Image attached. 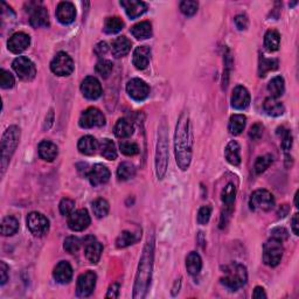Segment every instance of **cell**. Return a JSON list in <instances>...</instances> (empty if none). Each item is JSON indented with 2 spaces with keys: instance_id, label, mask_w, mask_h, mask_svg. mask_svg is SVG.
Masks as SVG:
<instances>
[{
  "instance_id": "cell-1",
  "label": "cell",
  "mask_w": 299,
  "mask_h": 299,
  "mask_svg": "<svg viewBox=\"0 0 299 299\" xmlns=\"http://www.w3.org/2000/svg\"><path fill=\"white\" fill-rule=\"evenodd\" d=\"M174 150L178 166L183 171L188 170L193 154V132L190 115L184 111L178 119L174 134Z\"/></svg>"
},
{
  "instance_id": "cell-2",
  "label": "cell",
  "mask_w": 299,
  "mask_h": 299,
  "mask_svg": "<svg viewBox=\"0 0 299 299\" xmlns=\"http://www.w3.org/2000/svg\"><path fill=\"white\" fill-rule=\"evenodd\" d=\"M153 256H154V236L151 235L144 247L142 257H140L138 271L136 275L133 287V298H145L149 291L151 278H152L153 269Z\"/></svg>"
},
{
  "instance_id": "cell-3",
  "label": "cell",
  "mask_w": 299,
  "mask_h": 299,
  "mask_svg": "<svg viewBox=\"0 0 299 299\" xmlns=\"http://www.w3.org/2000/svg\"><path fill=\"white\" fill-rule=\"evenodd\" d=\"M169 137H167V125L163 122L159 126L158 133V143L156 151V172L158 179H163L165 177L167 165H169Z\"/></svg>"
},
{
  "instance_id": "cell-4",
  "label": "cell",
  "mask_w": 299,
  "mask_h": 299,
  "mask_svg": "<svg viewBox=\"0 0 299 299\" xmlns=\"http://www.w3.org/2000/svg\"><path fill=\"white\" fill-rule=\"evenodd\" d=\"M20 140V129L18 126L12 125L9 126L5 133L2 134L1 138V160H0V165H1V174L5 173L9 160L15 152L16 147H18Z\"/></svg>"
},
{
  "instance_id": "cell-5",
  "label": "cell",
  "mask_w": 299,
  "mask_h": 299,
  "mask_svg": "<svg viewBox=\"0 0 299 299\" xmlns=\"http://www.w3.org/2000/svg\"><path fill=\"white\" fill-rule=\"evenodd\" d=\"M224 277L221 278V283L230 290H237L247 284L248 274L244 265L233 263L224 268Z\"/></svg>"
},
{
  "instance_id": "cell-6",
  "label": "cell",
  "mask_w": 299,
  "mask_h": 299,
  "mask_svg": "<svg viewBox=\"0 0 299 299\" xmlns=\"http://www.w3.org/2000/svg\"><path fill=\"white\" fill-rule=\"evenodd\" d=\"M283 242L271 237L264 243L263 262L269 267H277L283 257Z\"/></svg>"
},
{
  "instance_id": "cell-7",
  "label": "cell",
  "mask_w": 299,
  "mask_h": 299,
  "mask_svg": "<svg viewBox=\"0 0 299 299\" xmlns=\"http://www.w3.org/2000/svg\"><path fill=\"white\" fill-rule=\"evenodd\" d=\"M250 209L254 211H269L275 206L274 196L267 190H257L251 194Z\"/></svg>"
},
{
  "instance_id": "cell-8",
  "label": "cell",
  "mask_w": 299,
  "mask_h": 299,
  "mask_svg": "<svg viewBox=\"0 0 299 299\" xmlns=\"http://www.w3.org/2000/svg\"><path fill=\"white\" fill-rule=\"evenodd\" d=\"M27 228L34 236H45L49 230V221L41 213L32 211L27 216Z\"/></svg>"
},
{
  "instance_id": "cell-9",
  "label": "cell",
  "mask_w": 299,
  "mask_h": 299,
  "mask_svg": "<svg viewBox=\"0 0 299 299\" xmlns=\"http://www.w3.org/2000/svg\"><path fill=\"white\" fill-rule=\"evenodd\" d=\"M50 70L58 76H69L74 72V61L68 54L60 52L50 62Z\"/></svg>"
},
{
  "instance_id": "cell-10",
  "label": "cell",
  "mask_w": 299,
  "mask_h": 299,
  "mask_svg": "<svg viewBox=\"0 0 299 299\" xmlns=\"http://www.w3.org/2000/svg\"><path fill=\"white\" fill-rule=\"evenodd\" d=\"M80 126L82 129H93V127H100L105 124V117L96 107H89L82 112L79 120Z\"/></svg>"
},
{
  "instance_id": "cell-11",
  "label": "cell",
  "mask_w": 299,
  "mask_h": 299,
  "mask_svg": "<svg viewBox=\"0 0 299 299\" xmlns=\"http://www.w3.org/2000/svg\"><path fill=\"white\" fill-rule=\"evenodd\" d=\"M13 69L16 75L23 81H32L35 77L36 68L35 65L28 58L19 56L12 63Z\"/></svg>"
},
{
  "instance_id": "cell-12",
  "label": "cell",
  "mask_w": 299,
  "mask_h": 299,
  "mask_svg": "<svg viewBox=\"0 0 299 299\" xmlns=\"http://www.w3.org/2000/svg\"><path fill=\"white\" fill-rule=\"evenodd\" d=\"M97 276L94 271H87L81 274L77 278L76 294L79 297H89L95 290Z\"/></svg>"
},
{
  "instance_id": "cell-13",
  "label": "cell",
  "mask_w": 299,
  "mask_h": 299,
  "mask_svg": "<svg viewBox=\"0 0 299 299\" xmlns=\"http://www.w3.org/2000/svg\"><path fill=\"white\" fill-rule=\"evenodd\" d=\"M126 92L131 99L137 100V102H142L149 96L150 88L145 81L140 79H132L127 82Z\"/></svg>"
},
{
  "instance_id": "cell-14",
  "label": "cell",
  "mask_w": 299,
  "mask_h": 299,
  "mask_svg": "<svg viewBox=\"0 0 299 299\" xmlns=\"http://www.w3.org/2000/svg\"><path fill=\"white\" fill-rule=\"evenodd\" d=\"M92 219L87 209L74 210L68 216V227L74 231H83L89 227Z\"/></svg>"
},
{
  "instance_id": "cell-15",
  "label": "cell",
  "mask_w": 299,
  "mask_h": 299,
  "mask_svg": "<svg viewBox=\"0 0 299 299\" xmlns=\"http://www.w3.org/2000/svg\"><path fill=\"white\" fill-rule=\"evenodd\" d=\"M81 92L83 96L88 100H97L102 95V86L100 81L94 76H88L82 81Z\"/></svg>"
},
{
  "instance_id": "cell-16",
  "label": "cell",
  "mask_w": 299,
  "mask_h": 299,
  "mask_svg": "<svg viewBox=\"0 0 299 299\" xmlns=\"http://www.w3.org/2000/svg\"><path fill=\"white\" fill-rule=\"evenodd\" d=\"M85 255L92 264L99 263L100 256L103 253V246L95 238L89 236L85 240Z\"/></svg>"
},
{
  "instance_id": "cell-17",
  "label": "cell",
  "mask_w": 299,
  "mask_h": 299,
  "mask_svg": "<svg viewBox=\"0 0 299 299\" xmlns=\"http://www.w3.org/2000/svg\"><path fill=\"white\" fill-rule=\"evenodd\" d=\"M88 179L94 187L106 184L110 179V171L102 164H96L88 173Z\"/></svg>"
},
{
  "instance_id": "cell-18",
  "label": "cell",
  "mask_w": 299,
  "mask_h": 299,
  "mask_svg": "<svg viewBox=\"0 0 299 299\" xmlns=\"http://www.w3.org/2000/svg\"><path fill=\"white\" fill-rule=\"evenodd\" d=\"M29 45H31V38H29L28 34L22 32H18L15 34H13L7 42L8 49L14 54L25 52Z\"/></svg>"
},
{
  "instance_id": "cell-19",
  "label": "cell",
  "mask_w": 299,
  "mask_h": 299,
  "mask_svg": "<svg viewBox=\"0 0 299 299\" xmlns=\"http://www.w3.org/2000/svg\"><path fill=\"white\" fill-rule=\"evenodd\" d=\"M250 104V94L242 86L235 87L231 95V106L237 110H244Z\"/></svg>"
},
{
  "instance_id": "cell-20",
  "label": "cell",
  "mask_w": 299,
  "mask_h": 299,
  "mask_svg": "<svg viewBox=\"0 0 299 299\" xmlns=\"http://www.w3.org/2000/svg\"><path fill=\"white\" fill-rule=\"evenodd\" d=\"M76 8L74 4L69 1H62L56 8V18L63 25H69L75 20Z\"/></svg>"
},
{
  "instance_id": "cell-21",
  "label": "cell",
  "mask_w": 299,
  "mask_h": 299,
  "mask_svg": "<svg viewBox=\"0 0 299 299\" xmlns=\"http://www.w3.org/2000/svg\"><path fill=\"white\" fill-rule=\"evenodd\" d=\"M120 6H123L127 16L131 19H136L143 15L147 9L146 2L140 1V0H122Z\"/></svg>"
},
{
  "instance_id": "cell-22",
  "label": "cell",
  "mask_w": 299,
  "mask_h": 299,
  "mask_svg": "<svg viewBox=\"0 0 299 299\" xmlns=\"http://www.w3.org/2000/svg\"><path fill=\"white\" fill-rule=\"evenodd\" d=\"M151 59V49L147 46H139L134 49L132 62L137 69L144 70L147 68Z\"/></svg>"
},
{
  "instance_id": "cell-23",
  "label": "cell",
  "mask_w": 299,
  "mask_h": 299,
  "mask_svg": "<svg viewBox=\"0 0 299 299\" xmlns=\"http://www.w3.org/2000/svg\"><path fill=\"white\" fill-rule=\"evenodd\" d=\"M53 276L55 278L56 282L61 284H67L72 281L73 278V268L68 262L62 261L56 265L55 269H54Z\"/></svg>"
},
{
  "instance_id": "cell-24",
  "label": "cell",
  "mask_w": 299,
  "mask_h": 299,
  "mask_svg": "<svg viewBox=\"0 0 299 299\" xmlns=\"http://www.w3.org/2000/svg\"><path fill=\"white\" fill-rule=\"evenodd\" d=\"M29 22L33 27L39 28V27H47L49 25V15L48 12L42 6H36L33 8V12L31 14V19Z\"/></svg>"
},
{
  "instance_id": "cell-25",
  "label": "cell",
  "mask_w": 299,
  "mask_h": 299,
  "mask_svg": "<svg viewBox=\"0 0 299 299\" xmlns=\"http://www.w3.org/2000/svg\"><path fill=\"white\" fill-rule=\"evenodd\" d=\"M224 157L228 163L233 166H238L241 164V147L237 142L231 140L228 143L224 150Z\"/></svg>"
},
{
  "instance_id": "cell-26",
  "label": "cell",
  "mask_w": 299,
  "mask_h": 299,
  "mask_svg": "<svg viewBox=\"0 0 299 299\" xmlns=\"http://www.w3.org/2000/svg\"><path fill=\"white\" fill-rule=\"evenodd\" d=\"M134 126L132 122L127 118H120L117 120L115 127H113V132L116 137L118 138H129L133 134Z\"/></svg>"
},
{
  "instance_id": "cell-27",
  "label": "cell",
  "mask_w": 299,
  "mask_h": 299,
  "mask_svg": "<svg viewBox=\"0 0 299 299\" xmlns=\"http://www.w3.org/2000/svg\"><path fill=\"white\" fill-rule=\"evenodd\" d=\"M59 150L55 144L49 140H43L39 144V156L46 161H53L58 157Z\"/></svg>"
},
{
  "instance_id": "cell-28",
  "label": "cell",
  "mask_w": 299,
  "mask_h": 299,
  "mask_svg": "<svg viewBox=\"0 0 299 299\" xmlns=\"http://www.w3.org/2000/svg\"><path fill=\"white\" fill-rule=\"evenodd\" d=\"M77 149H79L82 154L93 156V154H95L97 149H99V143H97V140L93 136H85L79 140Z\"/></svg>"
},
{
  "instance_id": "cell-29",
  "label": "cell",
  "mask_w": 299,
  "mask_h": 299,
  "mask_svg": "<svg viewBox=\"0 0 299 299\" xmlns=\"http://www.w3.org/2000/svg\"><path fill=\"white\" fill-rule=\"evenodd\" d=\"M131 49V41L126 36H118L115 41L112 42V54L117 59L123 58L126 54H129Z\"/></svg>"
},
{
  "instance_id": "cell-30",
  "label": "cell",
  "mask_w": 299,
  "mask_h": 299,
  "mask_svg": "<svg viewBox=\"0 0 299 299\" xmlns=\"http://www.w3.org/2000/svg\"><path fill=\"white\" fill-rule=\"evenodd\" d=\"M201 268H202V260H201L200 255L196 251L188 254L186 257V269L188 274L196 276L201 271Z\"/></svg>"
},
{
  "instance_id": "cell-31",
  "label": "cell",
  "mask_w": 299,
  "mask_h": 299,
  "mask_svg": "<svg viewBox=\"0 0 299 299\" xmlns=\"http://www.w3.org/2000/svg\"><path fill=\"white\" fill-rule=\"evenodd\" d=\"M131 34L137 40L149 39L152 35V25L149 21H142L131 28Z\"/></svg>"
},
{
  "instance_id": "cell-32",
  "label": "cell",
  "mask_w": 299,
  "mask_h": 299,
  "mask_svg": "<svg viewBox=\"0 0 299 299\" xmlns=\"http://www.w3.org/2000/svg\"><path fill=\"white\" fill-rule=\"evenodd\" d=\"M264 110L267 111L268 115L273 116V117H278L282 116L285 112V107L283 104L281 102H278L276 99H273V97H269L264 100L263 104Z\"/></svg>"
},
{
  "instance_id": "cell-33",
  "label": "cell",
  "mask_w": 299,
  "mask_h": 299,
  "mask_svg": "<svg viewBox=\"0 0 299 299\" xmlns=\"http://www.w3.org/2000/svg\"><path fill=\"white\" fill-rule=\"evenodd\" d=\"M268 90L273 99H278V97L283 95L285 92V83L283 77L275 76L274 79H271L268 85Z\"/></svg>"
},
{
  "instance_id": "cell-34",
  "label": "cell",
  "mask_w": 299,
  "mask_h": 299,
  "mask_svg": "<svg viewBox=\"0 0 299 299\" xmlns=\"http://www.w3.org/2000/svg\"><path fill=\"white\" fill-rule=\"evenodd\" d=\"M247 123L246 116L243 115H233L229 119V125H228V130L234 136H238L242 133V131L244 130Z\"/></svg>"
},
{
  "instance_id": "cell-35",
  "label": "cell",
  "mask_w": 299,
  "mask_h": 299,
  "mask_svg": "<svg viewBox=\"0 0 299 299\" xmlns=\"http://www.w3.org/2000/svg\"><path fill=\"white\" fill-rule=\"evenodd\" d=\"M281 36L277 31L270 29L264 36V47L268 52H276L280 48Z\"/></svg>"
},
{
  "instance_id": "cell-36",
  "label": "cell",
  "mask_w": 299,
  "mask_h": 299,
  "mask_svg": "<svg viewBox=\"0 0 299 299\" xmlns=\"http://www.w3.org/2000/svg\"><path fill=\"white\" fill-rule=\"evenodd\" d=\"M19 230V222L15 217L6 216L1 221L2 236H12Z\"/></svg>"
},
{
  "instance_id": "cell-37",
  "label": "cell",
  "mask_w": 299,
  "mask_h": 299,
  "mask_svg": "<svg viewBox=\"0 0 299 299\" xmlns=\"http://www.w3.org/2000/svg\"><path fill=\"white\" fill-rule=\"evenodd\" d=\"M100 150L102 157L105 158L107 160H115L117 158V150L115 146V143L110 139H103L100 144Z\"/></svg>"
},
{
  "instance_id": "cell-38",
  "label": "cell",
  "mask_w": 299,
  "mask_h": 299,
  "mask_svg": "<svg viewBox=\"0 0 299 299\" xmlns=\"http://www.w3.org/2000/svg\"><path fill=\"white\" fill-rule=\"evenodd\" d=\"M124 27L123 20L118 18V16H110V18L105 19L104 22V32L106 34H116V33L120 32Z\"/></svg>"
},
{
  "instance_id": "cell-39",
  "label": "cell",
  "mask_w": 299,
  "mask_h": 299,
  "mask_svg": "<svg viewBox=\"0 0 299 299\" xmlns=\"http://www.w3.org/2000/svg\"><path fill=\"white\" fill-rule=\"evenodd\" d=\"M137 240H138V237L136 236V234H133L132 231L124 230L120 233L119 236L117 237L116 246L117 248H119V249H122V248H126L131 246V244L136 243Z\"/></svg>"
},
{
  "instance_id": "cell-40",
  "label": "cell",
  "mask_w": 299,
  "mask_h": 299,
  "mask_svg": "<svg viewBox=\"0 0 299 299\" xmlns=\"http://www.w3.org/2000/svg\"><path fill=\"white\" fill-rule=\"evenodd\" d=\"M278 61L275 59H265L263 55L260 58V66H258V75L264 77L269 72L277 69Z\"/></svg>"
},
{
  "instance_id": "cell-41",
  "label": "cell",
  "mask_w": 299,
  "mask_h": 299,
  "mask_svg": "<svg viewBox=\"0 0 299 299\" xmlns=\"http://www.w3.org/2000/svg\"><path fill=\"white\" fill-rule=\"evenodd\" d=\"M134 174H136V169L130 163H122L117 169V177L122 181L131 179V178L134 177Z\"/></svg>"
},
{
  "instance_id": "cell-42",
  "label": "cell",
  "mask_w": 299,
  "mask_h": 299,
  "mask_svg": "<svg viewBox=\"0 0 299 299\" xmlns=\"http://www.w3.org/2000/svg\"><path fill=\"white\" fill-rule=\"evenodd\" d=\"M235 198H236V187L233 184H228L222 190V193H221L222 202L226 204V207H231L235 201Z\"/></svg>"
},
{
  "instance_id": "cell-43",
  "label": "cell",
  "mask_w": 299,
  "mask_h": 299,
  "mask_svg": "<svg viewBox=\"0 0 299 299\" xmlns=\"http://www.w3.org/2000/svg\"><path fill=\"white\" fill-rule=\"evenodd\" d=\"M109 202L105 199H97L93 202V211L96 217L102 219L109 213Z\"/></svg>"
},
{
  "instance_id": "cell-44",
  "label": "cell",
  "mask_w": 299,
  "mask_h": 299,
  "mask_svg": "<svg viewBox=\"0 0 299 299\" xmlns=\"http://www.w3.org/2000/svg\"><path fill=\"white\" fill-rule=\"evenodd\" d=\"M112 62L109 61V60H100L99 62L96 63V73L99 74L100 77L103 79H107L110 76V74L112 72Z\"/></svg>"
},
{
  "instance_id": "cell-45",
  "label": "cell",
  "mask_w": 299,
  "mask_h": 299,
  "mask_svg": "<svg viewBox=\"0 0 299 299\" xmlns=\"http://www.w3.org/2000/svg\"><path fill=\"white\" fill-rule=\"evenodd\" d=\"M273 160L274 159L271 154H265V156L258 157L256 163H255V172L257 174H262L273 164Z\"/></svg>"
},
{
  "instance_id": "cell-46",
  "label": "cell",
  "mask_w": 299,
  "mask_h": 299,
  "mask_svg": "<svg viewBox=\"0 0 299 299\" xmlns=\"http://www.w3.org/2000/svg\"><path fill=\"white\" fill-rule=\"evenodd\" d=\"M198 7H199V4H198V1H193V0H185V1L180 2V11L186 16L196 14Z\"/></svg>"
},
{
  "instance_id": "cell-47",
  "label": "cell",
  "mask_w": 299,
  "mask_h": 299,
  "mask_svg": "<svg viewBox=\"0 0 299 299\" xmlns=\"http://www.w3.org/2000/svg\"><path fill=\"white\" fill-rule=\"evenodd\" d=\"M14 85H15L14 76H13L9 72H7V70L1 69V72H0V86H1V88L11 89L14 87Z\"/></svg>"
},
{
  "instance_id": "cell-48",
  "label": "cell",
  "mask_w": 299,
  "mask_h": 299,
  "mask_svg": "<svg viewBox=\"0 0 299 299\" xmlns=\"http://www.w3.org/2000/svg\"><path fill=\"white\" fill-rule=\"evenodd\" d=\"M63 248H65V250L67 251V253L75 254L80 250L81 241L75 236H69L65 240V243H63Z\"/></svg>"
},
{
  "instance_id": "cell-49",
  "label": "cell",
  "mask_w": 299,
  "mask_h": 299,
  "mask_svg": "<svg viewBox=\"0 0 299 299\" xmlns=\"http://www.w3.org/2000/svg\"><path fill=\"white\" fill-rule=\"evenodd\" d=\"M119 147H120V151H122V153L125 154V156L132 157L139 153L138 145L133 142H126V140H124V142L120 143Z\"/></svg>"
},
{
  "instance_id": "cell-50",
  "label": "cell",
  "mask_w": 299,
  "mask_h": 299,
  "mask_svg": "<svg viewBox=\"0 0 299 299\" xmlns=\"http://www.w3.org/2000/svg\"><path fill=\"white\" fill-rule=\"evenodd\" d=\"M278 133H281L282 147H283L284 151H289L292 146V134L290 130H287L283 126H281L278 127Z\"/></svg>"
},
{
  "instance_id": "cell-51",
  "label": "cell",
  "mask_w": 299,
  "mask_h": 299,
  "mask_svg": "<svg viewBox=\"0 0 299 299\" xmlns=\"http://www.w3.org/2000/svg\"><path fill=\"white\" fill-rule=\"evenodd\" d=\"M59 208L60 213H61L63 216H69L74 211V209H75V202H74L72 199L65 198V199H62L61 202H60Z\"/></svg>"
},
{
  "instance_id": "cell-52",
  "label": "cell",
  "mask_w": 299,
  "mask_h": 299,
  "mask_svg": "<svg viewBox=\"0 0 299 299\" xmlns=\"http://www.w3.org/2000/svg\"><path fill=\"white\" fill-rule=\"evenodd\" d=\"M210 215L211 208L209 206L201 207L199 209V213H198V222H199V224H207L210 219Z\"/></svg>"
},
{
  "instance_id": "cell-53",
  "label": "cell",
  "mask_w": 299,
  "mask_h": 299,
  "mask_svg": "<svg viewBox=\"0 0 299 299\" xmlns=\"http://www.w3.org/2000/svg\"><path fill=\"white\" fill-rule=\"evenodd\" d=\"M262 134H263V126H262L260 123L254 124V125L250 127L249 137L253 140H258L262 137Z\"/></svg>"
},
{
  "instance_id": "cell-54",
  "label": "cell",
  "mask_w": 299,
  "mask_h": 299,
  "mask_svg": "<svg viewBox=\"0 0 299 299\" xmlns=\"http://www.w3.org/2000/svg\"><path fill=\"white\" fill-rule=\"evenodd\" d=\"M288 236H289L288 230L283 227H277V228H275V229L271 230V237L277 238V240H280L282 242H283L284 240H287Z\"/></svg>"
},
{
  "instance_id": "cell-55",
  "label": "cell",
  "mask_w": 299,
  "mask_h": 299,
  "mask_svg": "<svg viewBox=\"0 0 299 299\" xmlns=\"http://www.w3.org/2000/svg\"><path fill=\"white\" fill-rule=\"evenodd\" d=\"M235 25L238 29L243 31V29H247L248 25H249V21H248V18L243 14H238L235 16Z\"/></svg>"
},
{
  "instance_id": "cell-56",
  "label": "cell",
  "mask_w": 299,
  "mask_h": 299,
  "mask_svg": "<svg viewBox=\"0 0 299 299\" xmlns=\"http://www.w3.org/2000/svg\"><path fill=\"white\" fill-rule=\"evenodd\" d=\"M107 50H109V46H107V43L104 41L99 42L95 46V48H94V52H95V54L99 56V58H102V56L105 55Z\"/></svg>"
},
{
  "instance_id": "cell-57",
  "label": "cell",
  "mask_w": 299,
  "mask_h": 299,
  "mask_svg": "<svg viewBox=\"0 0 299 299\" xmlns=\"http://www.w3.org/2000/svg\"><path fill=\"white\" fill-rule=\"evenodd\" d=\"M0 284L4 285L8 280V267L5 262H0Z\"/></svg>"
},
{
  "instance_id": "cell-58",
  "label": "cell",
  "mask_w": 299,
  "mask_h": 299,
  "mask_svg": "<svg viewBox=\"0 0 299 299\" xmlns=\"http://www.w3.org/2000/svg\"><path fill=\"white\" fill-rule=\"evenodd\" d=\"M118 295H119V284L113 283V284L111 285V287L109 288V290H107V294H106L105 297H106V298H112V299H115V298L118 297Z\"/></svg>"
},
{
  "instance_id": "cell-59",
  "label": "cell",
  "mask_w": 299,
  "mask_h": 299,
  "mask_svg": "<svg viewBox=\"0 0 299 299\" xmlns=\"http://www.w3.org/2000/svg\"><path fill=\"white\" fill-rule=\"evenodd\" d=\"M253 297H254V298H256V299L267 298V294H265V291H264V289H263V288L256 287V288H255V290H254Z\"/></svg>"
},
{
  "instance_id": "cell-60",
  "label": "cell",
  "mask_w": 299,
  "mask_h": 299,
  "mask_svg": "<svg viewBox=\"0 0 299 299\" xmlns=\"http://www.w3.org/2000/svg\"><path fill=\"white\" fill-rule=\"evenodd\" d=\"M291 227H292V231H294L295 235H299V223H298V214H295L294 217L291 220Z\"/></svg>"
},
{
  "instance_id": "cell-61",
  "label": "cell",
  "mask_w": 299,
  "mask_h": 299,
  "mask_svg": "<svg viewBox=\"0 0 299 299\" xmlns=\"http://www.w3.org/2000/svg\"><path fill=\"white\" fill-rule=\"evenodd\" d=\"M289 213V206L288 204H283V206H281L280 209H278V217H285Z\"/></svg>"
},
{
  "instance_id": "cell-62",
  "label": "cell",
  "mask_w": 299,
  "mask_h": 299,
  "mask_svg": "<svg viewBox=\"0 0 299 299\" xmlns=\"http://www.w3.org/2000/svg\"><path fill=\"white\" fill-rule=\"evenodd\" d=\"M180 285H181V281H180V280H178V281L176 282V284H174V287H173V291H172V295H173V296H176V295H177V292H179Z\"/></svg>"
}]
</instances>
